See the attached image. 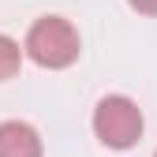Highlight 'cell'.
Segmentation results:
<instances>
[{
  "label": "cell",
  "instance_id": "1",
  "mask_svg": "<svg viewBox=\"0 0 157 157\" xmlns=\"http://www.w3.org/2000/svg\"><path fill=\"white\" fill-rule=\"evenodd\" d=\"M23 52L37 67H49V71H64L78 60L82 52V41H78V30L60 15H45L26 30V41H23Z\"/></svg>",
  "mask_w": 157,
  "mask_h": 157
},
{
  "label": "cell",
  "instance_id": "2",
  "mask_svg": "<svg viewBox=\"0 0 157 157\" xmlns=\"http://www.w3.org/2000/svg\"><path fill=\"white\" fill-rule=\"evenodd\" d=\"M142 127H146L142 109L124 94H109L94 109V135L109 150H131L142 139Z\"/></svg>",
  "mask_w": 157,
  "mask_h": 157
},
{
  "label": "cell",
  "instance_id": "3",
  "mask_svg": "<svg viewBox=\"0 0 157 157\" xmlns=\"http://www.w3.org/2000/svg\"><path fill=\"white\" fill-rule=\"evenodd\" d=\"M0 157H45L41 135L23 120H4L0 124Z\"/></svg>",
  "mask_w": 157,
  "mask_h": 157
},
{
  "label": "cell",
  "instance_id": "4",
  "mask_svg": "<svg viewBox=\"0 0 157 157\" xmlns=\"http://www.w3.org/2000/svg\"><path fill=\"white\" fill-rule=\"evenodd\" d=\"M19 67H23V49H19V41L8 37V34H0V82L15 78Z\"/></svg>",
  "mask_w": 157,
  "mask_h": 157
},
{
  "label": "cell",
  "instance_id": "5",
  "mask_svg": "<svg viewBox=\"0 0 157 157\" xmlns=\"http://www.w3.org/2000/svg\"><path fill=\"white\" fill-rule=\"evenodd\" d=\"M127 4L139 11V15H153L157 19V0H127Z\"/></svg>",
  "mask_w": 157,
  "mask_h": 157
},
{
  "label": "cell",
  "instance_id": "6",
  "mask_svg": "<svg viewBox=\"0 0 157 157\" xmlns=\"http://www.w3.org/2000/svg\"><path fill=\"white\" fill-rule=\"evenodd\" d=\"M153 157H157V153H153Z\"/></svg>",
  "mask_w": 157,
  "mask_h": 157
}]
</instances>
